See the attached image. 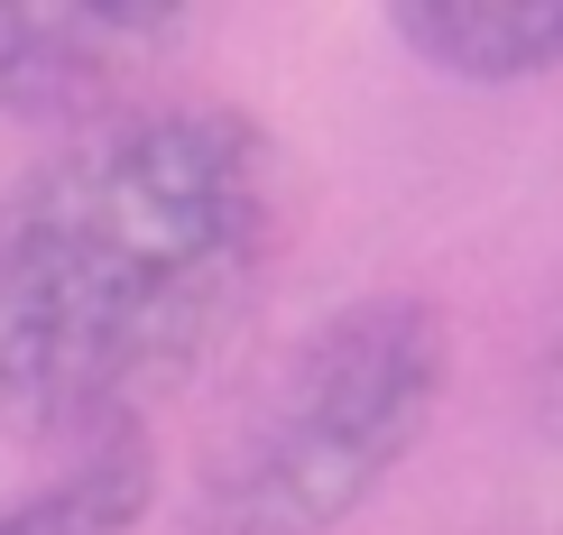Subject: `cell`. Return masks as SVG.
Here are the masks:
<instances>
[{
    "mask_svg": "<svg viewBox=\"0 0 563 535\" xmlns=\"http://www.w3.org/2000/svg\"><path fill=\"white\" fill-rule=\"evenodd\" d=\"M287 241V157L231 102H139L0 194V434L75 453L148 425L241 333Z\"/></svg>",
    "mask_w": 563,
    "mask_h": 535,
    "instance_id": "6da1fadb",
    "label": "cell"
},
{
    "mask_svg": "<svg viewBox=\"0 0 563 535\" xmlns=\"http://www.w3.org/2000/svg\"><path fill=\"white\" fill-rule=\"evenodd\" d=\"M453 388V323L434 296H351L231 398L203 444L195 535H333L416 461Z\"/></svg>",
    "mask_w": 563,
    "mask_h": 535,
    "instance_id": "7a4b0ae2",
    "label": "cell"
},
{
    "mask_svg": "<svg viewBox=\"0 0 563 535\" xmlns=\"http://www.w3.org/2000/svg\"><path fill=\"white\" fill-rule=\"evenodd\" d=\"M195 37L176 0H0V111L37 130H102L139 111Z\"/></svg>",
    "mask_w": 563,
    "mask_h": 535,
    "instance_id": "3957f363",
    "label": "cell"
},
{
    "mask_svg": "<svg viewBox=\"0 0 563 535\" xmlns=\"http://www.w3.org/2000/svg\"><path fill=\"white\" fill-rule=\"evenodd\" d=\"M388 29L416 65L472 92L536 83L563 65V0H397Z\"/></svg>",
    "mask_w": 563,
    "mask_h": 535,
    "instance_id": "277c9868",
    "label": "cell"
},
{
    "mask_svg": "<svg viewBox=\"0 0 563 535\" xmlns=\"http://www.w3.org/2000/svg\"><path fill=\"white\" fill-rule=\"evenodd\" d=\"M157 434L148 425H111L75 444L56 471H37L29 490L0 499V535H139L157 517Z\"/></svg>",
    "mask_w": 563,
    "mask_h": 535,
    "instance_id": "5b68a950",
    "label": "cell"
},
{
    "mask_svg": "<svg viewBox=\"0 0 563 535\" xmlns=\"http://www.w3.org/2000/svg\"><path fill=\"white\" fill-rule=\"evenodd\" d=\"M536 425H545V444L563 453V314H554L545 352H536Z\"/></svg>",
    "mask_w": 563,
    "mask_h": 535,
    "instance_id": "8992f818",
    "label": "cell"
}]
</instances>
